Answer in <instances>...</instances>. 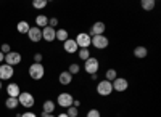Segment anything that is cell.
Listing matches in <instances>:
<instances>
[{"mask_svg": "<svg viewBox=\"0 0 161 117\" xmlns=\"http://www.w3.org/2000/svg\"><path fill=\"white\" fill-rule=\"evenodd\" d=\"M55 34H57V29L50 28V26H47V28L42 29V38L45 42H53L55 40Z\"/></svg>", "mask_w": 161, "mask_h": 117, "instance_id": "obj_14", "label": "cell"}, {"mask_svg": "<svg viewBox=\"0 0 161 117\" xmlns=\"http://www.w3.org/2000/svg\"><path fill=\"white\" fill-rule=\"evenodd\" d=\"M57 24H58V19H57V18H50V19H48V26H50V28L55 29Z\"/></svg>", "mask_w": 161, "mask_h": 117, "instance_id": "obj_31", "label": "cell"}, {"mask_svg": "<svg viewBox=\"0 0 161 117\" xmlns=\"http://www.w3.org/2000/svg\"><path fill=\"white\" fill-rule=\"evenodd\" d=\"M13 74H15V71H13L11 66H8V64H0V80H10Z\"/></svg>", "mask_w": 161, "mask_h": 117, "instance_id": "obj_10", "label": "cell"}, {"mask_svg": "<svg viewBox=\"0 0 161 117\" xmlns=\"http://www.w3.org/2000/svg\"><path fill=\"white\" fill-rule=\"evenodd\" d=\"M87 117H102V114L98 109H90V111H87Z\"/></svg>", "mask_w": 161, "mask_h": 117, "instance_id": "obj_29", "label": "cell"}, {"mask_svg": "<svg viewBox=\"0 0 161 117\" xmlns=\"http://www.w3.org/2000/svg\"><path fill=\"white\" fill-rule=\"evenodd\" d=\"M105 29H106L105 23L97 21V23H93V24H92V28H90V34H89V35H90V37H93V35H103Z\"/></svg>", "mask_w": 161, "mask_h": 117, "instance_id": "obj_11", "label": "cell"}, {"mask_svg": "<svg viewBox=\"0 0 161 117\" xmlns=\"http://www.w3.org/2000/svg\"><path fill=\"white\" fill-rule=\"evenodd\" d=\"M74 42L77 43L79 50H82V48H89L90 47V42H92V37L87 34V32H79L74 38Z\"/></svg>", "mask_w": 161, "mask_h": 117, "instance_id": "obj_2", "label": "cell"}, {"mask_svg": "<svg viewBox=\"0 0 161 117\" xmlns=\"http://www.w3.org/2000/svg\"><path fill=\"white\" fill-rule=\"evenodd\" d=\"M42 61V53H36L34 55V63H40Z\"/></svg>", "mask_w": 161, "mask_h": 117, "instance_id": "obj_33", "label": "cell"}, {"mask_svg": "<svg viewBox=\"0 0 161 117\" xmlns=\"http://www.w3.org/2000/svg\"><path fill=\"white\" fill-rule=\"evenodd\" d=\"M28 37H29V40L34 42V43L40 42V40H42V29H39V28H36V26H34V28L29 29Z\"/></svg>", "mask_w": 161, "mask_h": 117, "instance_id": "obj_12", "label": "cell"}, {"mask_svg": "<svg viewBox=\"0 0 161 117\" xmlns=\"http://www.w3.org/2000/svg\"><path fill=\"white\" fill-rule=\"evenodd\" d=\"M2 61H5V55L2 53V51H0V63H2Z\"/></svg>", "mask_w": 161, "mask_h": 117, "instance_id": "obj_35", "label": "cell"}, {"mask_svg": "<svg viewBox=\"0 0 161 117\" xmlns=\"http://www.w3.org/2000/svg\"><path fill=\"white\" fill-rule=\"evenodd\" d=\"M48 26V18L45 16V15H39V16H36V28H47Z\"/></svg>", "mask_w": 161, "mask_h": 117, "instance_id": "obj_18", "label": "cell"}, {"mask_svg": "<svg viewBox=\"0 0 161 117\" xmlns=\"http://www.w3.org/2000/svg\"><path fill=\"white\" fill-rule=\"evenodd\" d=\"M58 82H60L61 85H69V84L73 82V75H71L68 71H63V72L60 74V77H58Z\"/></svg>", "mask_w": 161, "mask_h": 117, "instance_id": "obj_16", "label": "cell"}, {"mask_svg": "<svg viewBox=\"0 0 161 117\" xmlns=\"http://www.w3.org/2000/svg\"><path fill=\"white\" fill-rule=\"evenodd\" d=\"M0 90H2V80H0Z\"/></svg>", "mask_w": 161, "mask_h": 117, "instance_id": "obj_38", "label": "cell"}, {"mask_svg": "<svg viewBox=\"0 0 161 117\" xmlns=\"http://www.w3.org/2000/svg\"><path fill=\"white\" fill-rule=\"evenodd\" d=\"M68 38H69V35H68V31H66V29H58V31H57V34H55V40L66 42Z\"/></svg>", "mask_w": 161, "mask_h": 117, "instance_id": "obj_20", "label": "cell"}, {"mask_svg": "<svg viewBox=\"0 0 161 117\" xmlns=\"http://www.w3.org/2000/svg\"><path fill=\"white\" fill-rule=\"evenodd\" d=\"M18 103H19L21 106H24V108H32L34 103H36V99H34L32 93H29V92H21L19 96H18Z\"/></svg>", "mask_w": 161, "mask_h": 117, "instance_id": "obj_6", "label": "cell"}, {"mask_svg": "<svg viewBox=\"0 0 161 117\" xmlns=\"http://www.w3.org/2000/svg\"><path fill=\"white\" fill-rule=\"evenodd\" d=\"M21 63V55L18 53V51H10L8 55H5V64H8V66H16V64Z\"/></svg>", "mask_w": 161, "mask_h": 117, "instance_id": "obj_9", "label": "cell"}, {"mask_svg": "<svg viewBox=\"0 0 161 117\" xmlns=\"http://www.w3.org/2000/svg\"><path fill=\"white\" fill-rule=\"evenodd\" d=\"M53 111H55V101H52V99L44 101V104H42V114H52Z\"/></svg>", "mask_w": 161, "mask_h": 117, "instance_id": "obj_17", "label": "cell"}, {"mask_svg": "<svg viewBox=\"0 0 161 117\" xmlns=\"http://www.w3.org/2000/svg\"><path fill=\"white\" fill-rule=\"evenodd\" d=\"M16 29H18L19 34H28L29 29H31V26L28 24V21H19L18 26H16Z\"/></svg>", "mask_w": 161, "mask_h": 117, "instance_id": "obj_21", "label": "cell"}, {"mask_svg": "<svg viewBox=\"0 0 161 117\" xmlns=\"http://www.w3.org/2000/svg\"><path fill=\"white\" fill-rule=\"evenodd\" d=\"M147 55H148V50H147L145 47H136V48H134V56H136V58H139V59H142V58H145Z\"/></svg>", "mask_w": 161, "mask_h": 117, "instance_id": "obj_19", "label": "cell"}, {"mask_svg": "<svg viewBox=\"0 0 161 117\" xmlns=\"http://www.w3.org/2000/svg\"><path fill=\"white\" fill-rule=\"evenodd\" d=\"M111 85H113V90L118 92V93H123L129 88V82H127V79H124V77H116V79L111 82Z\"/></svg>", "mask_w": 161, "mask_h": 117, "instance_id": "obj_7", "label": "cell"}, {"mask_svg": "<svg viewBox=\"0 0 161 117\" xmlns=\"http://www.w3.org/2000/svg\"><path fill=\"white\" fill-rule=\"evenodd\" d=\"M77 55H79V59L82 61H87L90 58V50L89 48H82V50H77Z\"/></svg>", "mask_w": 161, "mask_h": 117, "instance_id": "obj_24", "label": "cell"}, {"mask_svg": "<svg viewBox=\"0 0 161 117\" xmlns=\"http://www.w3.org/2000/svg\"><path fill=\"white\" fill-rule=\"evenodd\" d=\"M32 7H34L36 10H42V8L47 7V0H34V2H32Z\"/></svg>", "mask_w": 161, "mask_h": 117, "instance_id": "obj_26", "label": "cell"}, {"mask_svg": "<svg viewBox=\"0 0 161 117\" xmlns=\"http://www.w3.org/2000/svg\"><path fill=\"white\" fill-rule=\"evenodd\" d=\"M42 117H55L53 114H42Z\"/></svg>", "mask_w": 161, "mask_h": 117, "instance_id": "obj_36", "label": "cell"}, {"mask_svg": "<svg viewBox=\"0 0 161 117\" xmlns=\"http://www.w3.org/2000/svg\"><path fill=\"white\" fill-rule=\"evenodd\" d=\"M7 93H8L10 98H18L19 93H21L19 85H18V84H10V85H7Z\"/></svg>", "mask_w": 161, "mask_h": 117, "instance_id": "obj_15", "label": "cell"}, {"mask_svg": "<svg viewBox=\"0 0 161 117\" xmlns=\"http://www.w3.org/2000/svg\"><path fill=\"white\" fill-rule=\"evenodd\" d=\"M79 71H80V66L77 63H73V64H69V69H68V72L71 74V75H76V74H79Z\"/></svg>", "mask_w": 161, "mask_h": 117, "instance_id": "obj_27", "label": "cell"}, {"mask_svg": "<svg viewBox=\"0 0 161 117\" xmlns=\"http://www.w3.org/2000/svg\"><path fill=\"white\" fill-rule=\"evenodd\" d=\"M98 68H100V63H98V59L97 58H93V56H90L87 61H84V69H86V72L87 74H97L98 72Z\"/></svg>", "mask_w": 161, "mask_h": 117, "instance_id": "obj_4", "label": "cell"}, {"mask_svg": "<svg viewBox=\"0 0 161 117\" xmlns=\"http://www.w3.org/2000/svg\"><path fill=\"white\" fill-rule=\"evenodd\" d=\"M97 93L100 96H110L113 93V85L108 80H100L97 84Z\"/></svg>", "mask_w": 161, "mask_h": 117, "instance_id": "obj_3", "label": "cell"}, {"mask_svg": "<svg viewBox=\"0 0 161 117\" xmlns=\"http://www.w3.org/2000/svg\"><path fill=\"white\" fill-rule=\"evenodd\" d=\"M108 43H110V40H108V37H105V35H93L92 42H90V45H93L97 50H105L108 47Z\"/></svg>", "mask_w": 161, "mask_h": 117, "instance_id": "obj_8", "label": "cell"}, {"mask_svg": "<svg viewBox=\"0 0 161 117\" xmlns=\"http://www.w3.org/2000/svg\"><path fill=\"white\" fill-rule=\"evenodd\" d=\"M66 114H68V117H77V114H79V109H77V108H74V106H71V108H68Z\"/></svg>", "mask_w": 161, "mask_h": 117, "instance_id": "obj_28", "label": "cell"}, {"mask_svg": "<svg viewBox=\"0 0 161 117\" xmlns=\"http://www.w3.org/2000/svg\"><path fill=\"white\" fill-rule=\"evenodd\" d=\"M0 51H2L3 55H8L10 51H11V47H10L8 43H3V45H2V48H0Z\"/></svg>", "mask_w": 161, "mask_h": 117, "instance_id": "obj_30", "label": "cell"}, {"mask_svg": "<svg viewBox=\"0 0 161 117\" xmlns=\"http://www.w3.org/2000/svg\"><path fill=\"white\" fill-rule=\"evenodd\" d=\"M140 7H142L145 11H152V10L155 8V0H142Z\"/></svg>", "mask_w": 161, "mask_h": 117, "instance_id": "obj_23", "label": "cell"}, {"mask_svg": "<svg viewBox=\"0 0 161 117\" xmlns=\"http://www.w3.org/2000/svg\"><path fill=\"white\" fill-rule=\"evenodd\" d=\"M73 106H74V108H79V106H80V101H79V99H74Z\"/></svg>", "mask_w": 161, "mask_h": 117, "instance_id": "obj_34", "label": "cell"}, {"mask_svg": "<svg viewBox=\"0 0 161 117\" xmlns=\"http://www.w3.org/2000/svg\"><path fill=\"white\" fill-rule=\"evenodd\" d=\"M19 117H37V115H36V112H31V111H28V112H24V114H21Z\"/></svg>", "mask_w": 161, "mask_h": 117, "instance_id": "obj_32", "label": "cell"}, {"mask_svg": "<svg viewBox=\"0 0 161 117\" xmlns=\"http://www.w3.org/2000/svg\"><path fill=\"white\" fill-rule=\"evenodd\" d=\"M28 72H29V77L32 80H40L45 75V68L42 66V63H32L28 69Z\"/></svg>", "mask_w": 161, "mask_h": 117, "instance_id": "obj_1", "label": "cell"}, {"mask_svg": "<svg viewBox=\"0 0 161 117\" xmlns=\"http://www.w3.org/2000/svg\"><path fill=\"white\" fill-rule=\"evenodd\" d=\"M5 106L8 108V109H16L18 106H19V103H18V98H7V101H5Z\"/></svg>", "mask_w": 161, "mask_h": 117, "instance_id": "obj_22", "label": "cell"}, {"mask_svg": "<svg viewBox=\"0 0 161 117\" xmlns=\"http://www.w3.org/2000/svg\"><path fill=\"white\" fill-rule=\"evenodd\" d=\"M58 117H68V114H66V112H61V114H60Z\"/></svg>", "mask_w": 161, "mask_h": 117, "instance_id": "obj_37", "label": "cell"}, {"mask_svg": "<svg viewBox=\"0 0 161 117\" xmlns=\"http://www.w3.org/2000/svg\"><path fill=\"white\" fill-rule=\"evenodd\" d=\"M118 77V72H116V69H108L105 72V80H108V82H113L114 79Z\"/></svg>", "mask_w": 161, "mask_h": 117, "instance_id": "obj_25", "label": "cell"}, {"mask_svg": "<svg viewBox=\"0 0 161 117\" xmlns=\"http://www.w3.org/2000/svg\"><path fill=\"white\" fill-rule=\"evenodd\" d=\"M57 103L61 106V108H71L73 106V103H74V98H73V95L71 93H68V92H63V93H60L58 95V98H57Z\"/></svg>", "mask_w": 161, "mask_h": 117, "instance_id": "obj_5", "label": "cell"}, {"mask_svg": "<svg viewBox=\"0 0 161 117\" xmlns=\"http://www.w3.org/2000/svg\"><path fill=\"white\" fill-rule=\"evenodd\" d=\"M63 48H64V51H66V53H69V55H73V53H77V50H79L77 43L74 42V38H68L66 42H63Z\"/></svg>", "mask_w": 161, "mask_h": 117, "instance_id": "obj_13", "label": "cell"}]
</instances>
